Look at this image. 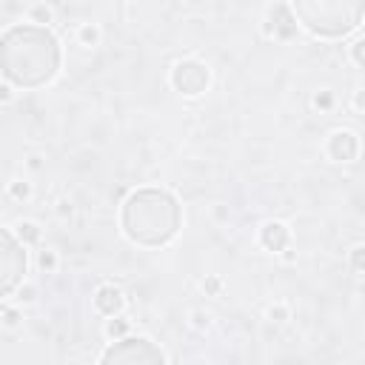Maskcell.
I'll return each mask as SVG.
<instances>
[{"mask_svg": "<svg viewBox=\"0 0 365 365\" xmlns=\"http://www.w3.org/2000/svg\"><path fill=\"white\" fill-rule=\"evenodd\" d=\"M262 242H265V248H271V251H282L285 242H288V231H285V225H279V222H268V225L262 228Z\"/></svg>", "mask_w": 365, "mask_h": 365, "instance_id": "8", "label": "cell"}, {"mask_svg": "<svg viewBox=\"0 0 365 365\" xmlns=\"http://www.w3.org/2000/svg\"><path fill=\"white\" fill-rule=\"evenodd\" d=\"M331 154H334L336 160H351V157L356 154V137L348 134V131L334 134V137H331Z\"/></svg>", "mask_w": 365, "mask_h": 365, "instance_id": "7", "label": "cell"}, {"mask_svg": "<svg viewBox=\"0 0 365 365\" xmlns=\"http://www.w3.org/2000/svg\"><path fill=\"white\" fill-rule=\"evenodd\" d=\"M23 274H26V251L6 228H0V297L11 294L20 285Z\"/></svg>", "mask_w": 365, "mask_h": 365, "instance_id": "4", "label": "cell"}, {"mask_svg": "<svg viewBox=\"0 0 365 365\" xmlns=\"http://www.w3.org/2000/svg\"><path fill=\"white\" fill-rule=\"evenodd\" d=\"M163 351L154 348V342L143 339V336H128L114 342L106 354L103 362H125V365H143V362H163Z\"/></svg>", "mask_w": 365, "mask_h": 365, "instance_id": "5", "label": "cell"}, {"mask_svg": "<svg viewBox=\"0 0 365 365\" xmlns=\"http://www.w3.org/2000/svg\"><path fill=\"white\" fill-rule=\"evenodd\" d=\"M171 83H174V88L177 91H182V94H200L205 86H208V71L200 66V63H180L177 68H174V74H171Z\"/></svg>", "mask_w": 365, "mask_h": 365, "instance_id": "6", "label": "cell"}, {"mask_svg": "<svg viewBox=\"0 0 365 365\" xmlns=\"http://www.w3.org/2000/svg\"><path fill=\"white\" fill-rule=\"evenodd\" d=\"M120 305H123V297H120L117 288H100V291H97V308H100L103 314L114 317V314L120 311Z\"/></svg>", "mask_w": 365, "mask_h": 365, "instance_id": "9", "label": "cell"}, {"mask_svg": "<svg viewBox=\"0 0 365 365\" xmlns=\"http://www.w3.org/2000/svg\"><path fill=\"white\" fill-rule=\"evenodd\" d=\"M123 228L140 245H163L180 228V205L168 191L140 188L123 205Z\"/></svg>", "mask_w": 365, "mask_h": 365, "instance_id": "2", "label": "cell"}, {"mask_svg": "<svg viewBox=\"0 0 365 365\" xmlns=\"http://www.w3.org/2000/svg\"><path fill=\"white\" fill-rule=\"evenodd\" d=\"M60 46L46 26H11L0 37V71L9 83L37 88L57 74Z\"/></svg>", "mask_w": 365, "mask_h": 365, "instance_id": "1", "label": "cell"}, {"mask_svg": "<svg viewBox=\"0 0 365 365\" xmlns=\"http://www.w3.org/2000/svg\"><path fill=\"white\" fill-rule=\"evenodd\" d=\"M299 23L319 37H342L362 20V0H294Z\"/></svg>", "mask_w": 365, "mask_h": 365, "instance_id": "3", "label": "cell"}]
</instances>
